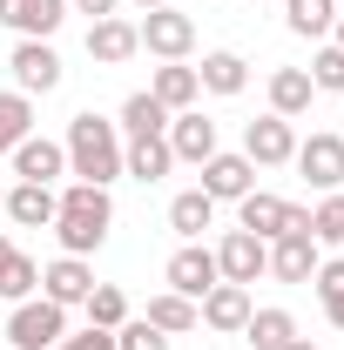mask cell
I'll use <instances>...</instances> for the list:
<instances>
[{
  "mask_svg": "<svg viewBox=\"0 0 344 350\" xmlns=\"http://www.w3.org/2000/svg\"><path fill=\"white\" fill-rule=\"evenodd\" d=\"M243 155H250L257 169H284V162L297 155V135H291V122H284V115H257V122L243 129Z\"/></svg>",
  "mask_w": 344,
  "mask_h": 350,
  "instance_id": "9c48e42d",
  "label": "cell"
},
{
  "mask_svg": "<svg viewBox=\"0 0 344 350\" xmlns=\"http://www.w3.org/2000/svg\"><path fill=\"white\" fill-rule=\"evenodd\" d=\"M243 337L257 350H284L297 337V323H291V310H250V323H243Z\"/></svg>",
  "mask_w": 344,
  "mask_h": 350,
  "instance_id": "f1b7e54d",
  "label": "cell"
},
{
  "mask_svg": "<svg viewBox=\"0 0 344 350\" xmlns=\"http://www.w3.org/2000/svg\"><path fill=\"white\" fill-rule=\"evenodd\" d=\"M115 129H129V142H135V135H162V129H169V108L142 88V94H129V101H122V122H115Z\"/></svg>",
  "mask_w": 344,
  "mask_h": 350,
  "instance_id": "83f0119b",
  "label": "cell"
},
{
  "mask_svg": "<svg viewBox=\"0 0 344 350\" xmlns=\"http://www.w3.org/2000/svg\"><path fill=\"white\" fill-rule=\"evenodd\" d=\"M82 310H88V323H95V330H122V323H129V297H122L115 283H95Z\"/></svg>",
  "mask_w": 344,
  "mask_h": 350,
  "instance_id": "4dcf8cb0",
  "label": "cell"
},
{
  "mask_svg": "<svg viewBox=\"0 0 344 350\" xmlns=\"http://www.w3.org/2000/svg\"><path fill=\"white\" fill-rule=\"evenodd\" d=\"M250 189H257V162L250 155H223L216 148L210 162H203V196L210 202H243Z\"/></svg>",
  "mask_w": 344,
  "mask_h": 350,
  "instance_id": "30bf717a",
  "label": "cell"
},
{
  "mask_svg": "<svg viewBox=\"0 0 344 350\" xmlns=\"http://www.w3.org/2000/svg\"><path fill=\"white\" fill-rule=\"evenodd\" d=\"M210 222H216V202L203 196V189H182V196L169 202V229L182 236V243H196V236H203Z\"/></svg>",
  "mask_w": 344,
  "mask_h": 350,
  "instance_id": "cb8c5ba5",
  "label": "cell"
},
{
  "mask_svg": "<svg viewBox=\"0 0 344 350\" xmlns=\"http://www.w3.org/2000/svg\"><path fill=\"white\" fill-rule=\"evenodd\" d=\"M250 290L243 283H216L210 297L196 304V323H210V330H223V337H243V323H250Z\"/></svg>",
  "mask_w": 344,
  "mask_h": 350,
  "instance_id": "7c38bea8",
  "label": "cell"
},
{
  "mask_svg": "<svg viewBox=\"0 0 344 350\" xmlns=\"http://www.w3.org/2000/svg\"><path fill=\"white\" fill-rule=\"evenodd\" d=\"M61 337H68V310L61 304H47V297L14 304V317H7V344L14 350H61Z\"/></svg>",
  "mask_w": 344,
  "mask_h": 350,
  "instance_id": "3957f363",
  "label": "cell"
},
{
  "mask_svg": "<svg viewBox=\"0 0 344 350\" xmlns=\"http://www.w3.org/2000/svg\"><path fill=\"white\" fill-rule=\"evenodd\" d=\"M331 21H338V0H284V27L304 34V41L331 34Z\"/></svg>",
  "mask_w": 344,
  "mask_h": 350,
  "instance_id": "484cf974",
  "label": "cell"
},
{
  "mask_svg": "<svg viewBox=\"0 0 344 350\" xmlns=\"http://www.w3.org/2000/svg\"><path fill=\"white\" fill-rule=\"evenodd\" d=\"M331 34H338V41H331V47H344V14H338V21H331Z\"/></svg>",
  "mask_w": 344,
  "mask_h": 350,
  "instance_id": "f35d334b",
  "label": "cell"
},
{
  "mask_svg": "<svg viewBox=\"0 0 344 350\" xmlns=\"http://www.w3.org/2000/svg\"><path fill=\"white\" fill-rule=\"evenodd\" d=\"M34 290H41V262H34V256H21V250H14V256L0 262V297H7V304H27Z\"/></svg>",
  "mask_w": 344,
  "mask_h": 350,
  "instance_id": "f546056e",
  "label": "cell"
},
{
  "mask_svg": "<svg viewBox=\"0 0 344 350\" xmlns=\"http://www.w3.org/2000/svg\"><path fill=\"white\" fill-rule=\"evenodd\" d=\"M304 75H310V88H331V94H344V47H317V61H310Z\"/></svg>",
  "mask_w": 344,
  "mask_h": 350,
  "instance_id": "d6a6232c",
  "label": "cell"
},
{
  "mask_svg": "<svg viewBox=\"0 0 344 350\" xmlns=\"http://www.w3.org/2000/svg\"><path fill=\"white\" fill-rule=\"evenodd\" d=\"M236 222H243L250 236H263V243H277V236H291V229L310 236V209L284 202V196H263V189H250V196L236 202Z\"/></svg>",
  "mask_w": 344,
  "mask_h": 350,
  "instance_id": "277c9868",
  "label": "cell"
},
{
  "mask_svg": "<svg viewBox=\"0 0 344 350\" xmlns=\"http://www.w3.org/2000/svg\"><path fill=\"white\" fill-rule=\"evenodd\" d=\"M250 7H257V0H250Z\"/></svg>",
  "mask_w": 344,
  "mask_h": 350,
  "instance_id": "ee69618b",
  "label": "cell"
},
{
  "mask_svg": "<svg viewBox=\"0 0 344 350\" xmlns=\"http://www.w3.org/2000/svg\"><path fill=\"white\" fill-rule=\"evenodd\" d=\"M216 269H223V283H257L263 269H270V243L263 236H250V229H230L223 243H216Z\"/></svg>",
  "mask_w": 344,
  "mask_h": 350,
  "instance_id": "8992f818",
  "label": "cell"
},
{
  "mask_svg": "<svg viewBox=\"0 0 344 350\" xmlns=\"http://www.w3.org/2000/svg\"><path fill=\"white\" fill-rule=\"evenodd\" d=\"M169 169H175V155H169L162 135H135L129 148H122V175H135V182H162Z\"/></svg>",
  "mask_w": 344,
  "mask_h": 350,
  "instance_id": "ffe728a7",
  "label": "cell"
},
{
  "mask_svg": "<svg viewBox=\"0 0 344 350\" xmlns=\"http://www.w3.org/2000/svg\"><path fill=\"white\" fill-rule=\"evenodd\" d=\"M14 175H21V182L54 189V175H68V148H61V142H47V135H27V142L14 148Z\"/></svg>",
  "mask_w": 344,
  "mask_h": 350,
  "instance_id": "ac0fdd59",
  "label": "cell"
},
{
  "mask_svg": "<svg viewBox=\"0 0 344 350\" xmlns=\"http://www.w3.org/2000/svg\"><path fill=\"white\" fill-rule=\"evenodd\" d=\"M310 290H317V304H331V297H344V256H338V262H317Z\"/></svg>",
  "mask_w": 344,
  "mask_h": 350,
  "instance_id": "e575fe53",
  "label": "cell"
},
{
  "mask_svg": "<svg viewBox=\"0 0 344 350\" xmlns=\"http://www.w3.org/2000/svg\"><path fill=\"white\" fill-rule=\"evenodd\" d=\"M61 350H115V330H95L88 323L82 337H61Z\"/></svg>",
  "mask_w": 344,
  "mask_h": 350,
  "instance_id": "d590c367",
  "label": "cell"
},
{
  "mask_svg": "<svg viewBox=\"0 0 344 350\" xmlns=\"http://www.w3.org/2000/svg\"><path fill=\"white\" fill-rule=\"evenodd\" d=\"M88 290H95V269H88L82 256H54L41 269V297H47V304H61V310L88 304Z\"/></svg>",
  "mask_w": 344,
  "mask_h": 350,
  "instance_id": "5bb4252c",
  "label": "cell"
},
{
  "mask_svg": "<svg viewBox=\"0 0 344 350\" xmlns=\"http://www.w3.org/2000/svg\"><path fill=\"white\" fill-rule=\"evenodd\" d=\"M61 148H68L75 182H101V189H108V182L122 175V129H115V122H101L95 108L68 122V142H61Z\"/></svg>",
  "mask_w": 344,
  "mask_h": 350,
  "instance_id": "7a4b0ae2",
  "label": "cell"
},
{
  "mask_svg": "<svg viewBox=\"0 0 344 350\" xmlns=\"http://www.w3.org/2000/svg\"><path fill=\"white\" fill-rule=\"evenodd\" d=\"M0 202H7V189H0Z\"/></svg>",
  "mask_w": 344,
  "mask_h": 350,
  "instance_id": "7bdbcfd3",
  "label": "cell"
},
{
  "mask_svg": "<svg viewBox=\"0 0 344 350\" xmlns=\"http://www.w3.org/2000/svg\"><path fill=\"white\" fill-rule=\"evenodd\" d=\"M310 236H317V243H344V189H331V196L310 209Z\"/></svg>",
  "mask_w": 344,
  "mask_h": 350,
  "instance_id": "1f68e13d",
  "label": "cell"
},
{
  "mask_svg": "<svg viewBox=\"0 0 344 350\" xmlns=\"http://www.w3.org/2000/svg\"><path fill=\"white\" fill-rule=\"evenodd\" d=\"M324 317H331V323L344 330V297H331V304H324Z\"/></svg>",
  "mask_w": 344,
  "mask_h": 350,
  "instance_id": "74e56055",
  "label": "cell"
},
{
  "mask_svg": "<svg viewBox=\"0 0 344 350\" xmlns=\"http://www.w3.org/2000/svg\"><path fill=\"white\" fill-rule=\"evenodd\" d=\"M75 7H82V14H95V21H108V14H115L122 0H75Z\"/></svg>",
  "mask_w": 344,
  "mask_h": 350,
  "instance_id": "8d00e7d4",
  "label": "cell"
},
{
  "mask_svg": "<svg viewBox=\"0 0 344 350\" xmlns=\"http://www.w3.org/2000/svg\"><path fill=\"white\" fill-rule=\"evenodd\" d=\"M0 21H7L21 41H47V34L68 21V0H0Z\"/></svg>",
  "mask_w": 344,
  "mask_h": 350,
  "instance_id": "9a60e30c",
  "label": "cell"
},
{
  "mask_svg": "<svg viewBox=\"0 0 344 350\" xmlns=\"http://www.w3.org/2000/svg\"><path fill=\"white\" fill-rule=\"evenodd\" d=\"M108 222H115V202H108V189H101V182H68V189H61V209H54L61 256H88V250H101Z\"/></svg>",
  "mask_w": 344,
  "mask_h": 350,
  "instance_id": "6da1fadb",
  "label": "cell"
},
{
  "mask_svg": "<svg viewBox=\"0 0 344 350\" xmlns=\"http://www.w3.org/2000/svg\"><path fill=\"white\" fill-rule=\"evenodd\" d=\"M135 34L149 54H162V61H182L189 47H196V21L182 14V7H149L142 21H135Z\"/></svg>",
  "mask_w": 344,
  "mask_h": 350,
  "instance_id": "5b68a950",
  "label": "cell"
},
{
  "mask_svg": "<svg viewBox=\"0 0 344 350\" xmlns=\"http://www.w3.org/2000/svg\"><path fill=\"white\" fill-rule=\"evenodd\" d=\"M149 94L169 108V115H182L196 94H203V81H196V68H182V61H169V68H156V81H149Z\"/></svg>",
  "mask_w": 344,
  "mask_h": 350,
  "instance_id": "603a6c76",
  "label": "cell"
},
{
  "mask_svg": "<svg viewBox=\"0 0 344 350\" xmlns=\"http://www.w3.org/2000/svg\"><path fill=\"white\" fill-rule=\"evenodd\" d=\"M216 283H223V269H216V250H203V243H182V250L169 256V290H175V297L203 304Z\"/></svg>",
  "mask_w": 344,
  "mask_h": 350,
  "instance_id": "52a82bcc",
  "label": "cell"
},
{
  "mask_svg": "<svg viewBox=\"0 0 344 350\" xmlns=\"http://www.w3.org/2000/svg\"><path fill=\"white\" fill-rule=\"evenodd\" d=\"M162 142H169L175 162H196V169H203V162L216 155V122H210V115H196V108H182V115H169Z\"/></svg>",
  "mask_w": 344,
  "mask_h": 350,
  "instance_id": "8fae6325",
  "label": "cell"
},
{
  "mask_svg": "<svg viewBox=\"0 0 344 350\" xmlns=\"http://www.w3.org/2000/svg\"><path fill=\"white\" fill-rule=\"evenodd\" d=\"M115 350H169V337H162L156 323H142V317H135V323L115 330Z\"/></svg>",
  "mask_w": 344,
  "mask_h": 350,
  "instance_id": "836d02e7",
  "label": "cell"
},
{
  "mask_svg": "<svg viewBox=\"0 0 344 350\" xmlns=\"http://www.w3.org/2000/svg\"><path fill=\"white\" fill-rule=\"evenodd\" d=\"M270 276H277V283H310V276H317V236H304V229L277 236V243H270Z\"/></svg>",
  "mask_w": 344,
  "mask_h": 350,
  "instance_id": "e0dca14e",
  "label": "cell"
},
{
  "mask_svg": "<svg viewBox=\"0 0 344 350\" xmlns=\"http://www.w3.org/2000/svg\"><path fill=\"white\" fill-rule=\"evenodd\" d=\"M142 323H156L162 337H182V330H196V304H189V297H175V290H162V297H149Z\"/></svg>",
  "mask_w": 344,
  "mask_h": 350,
  "instance_id": "d4e9b609",
  "label": "cell"
},
{
  "mask_svg": "<svg viewBox=\"0 0 344 350\" xmlns=\"http://www.w3.org/2000/svg\"><path fill=\"white\" fill-rule=\"evenodd\" d=\"M88 54H95L101 68H122V61H135V54H142V34H135V21H122V14L95 21V27H88Z\"/></svg>",
  "mask_w": 344,
  "mask_h": 350,
  "instance_id": "2e32d148",
  "label": "cell"
},
{
  "mask_svg": "<svg viewBox=\"0 0 344 350\" xmlns=\"http://www.w3.org/2000/svg\"><path fill=\"white\" fill-rule=\"evenodd\" d=\"M304 169V182L310 189H344V135H310V142H297V155H291Z\"/></svg>",
  "mask_w": 344,
  "mask_h": 350,
  "instance_id": "ba28073f",
  "label": "cell"
},
{
  "mask_svg": "<svg viewBox=\"0 0 344 350\" xmlns=\"http://www.w3.org/2000/svg\"><path fill=\"white\" fill-rule=\"evenodd\" d=\"M196 81L210 88V94H243V88H250V61H243V54H230V47H216V54H203Z\"/></svg>",
  "mask_w": 344,
  "mask_h": 350,
  "instance_id": "44dd1931",
  "label": "cell"
},
{
  "mask_svg": "<svg viewBox=\"0 0 344 350\" xmlns=\"http://www.w3.org/2000/svg\"><path fill=\"white\" fill-rule=\"evenodd\" d=\"M284 350H317V344H310V337H291V344H284Z\"/></svg>",
  "mask_w": 344,
  "mask_h": 350,
  "instance_id": "ab89813d",
  "label": "cell"
},
{
  "mask_svg": "<svg viewBox=\"0 0 344 350\" xmlns=\"http://www.w3.org/2000/svg\"><path fill=\"white\" fill-rule=\"evenodd\" d=\"M135 7H142V14H149V7H175V0H135Z\"/></svg>",
  "mask_w": 344,
  "mask_h": 350,
  "instance_id": "60d3db41",
  "label": "cell"
},
{
  "mask_svg": "<svg viewBox=\"0 0 344 350\" xmlns=\"http://www.w3.org/2000/svg\"><path fill=\"white\" fill-rule=\"evenodd\" d=\"M310 94H317V88H310V75H304V68H277V75H270V115L297 122L304 108H310Z\"/></svg>",
  "mask_w": 344,
  "mask_h": 350,
  "instance_id": "7402d4cb",
  "label": "cell"
},
{
  "mask_svg": "<svg viewBox=\"0 0 344 350\" xmlns=\"http://www.w3.org/2000/svg\"><path fill=\"white\" fill-rule=\"evenodd\" d=\"M0 209L21 222V229H47V222H54V209H61V196H54V189H41V182H14Z\"/></svg>",
  "mask_w": 344,
  "mask_h": 350,
  "instance_id": "d6986e66",
  "label": "cell"
},
{
  "mask_svg": "<svg viewBox=\"0 0 344 350\" xmlns=\"http://www.w3.org/2000/svg\"><path fill=\"white\" fill-rule=\"evenodd\" d=\"M27 135H34V101L14 88V94H0V155H14Z\"/></svg>",
  "mask_w": 344,
  "mask_h": 350,
  "instance_id": "4316f807",
  "label": "cell"
},
{
  "mask_svg": "<svg viewBox=\"0 0 344 350\" xmlns=\"http://www.w3.org/2000/svg\"><path fill=\"white\" fill-rule=\"evenodd\" d=\"M7 68H14L21 94H47V88H61V54H54L47 41H21L14 54H7Z\"/></svg>",
  "mask_w": 344,
  "mask_h": 350,
  "instance_id": "4fadbf2b",
  "label": "cell"
},
{
  "mask_svg": "<svg viewBox=\"0 0 344 350\" xmlns=\"http://www.w3.org/2000/svg\"><path fill=\"white\" fill-rule=\"evenodd\" d=\"M7 256H14V243H7V236H0V262H7Z\"/></svg>",
  "mask_w": 344,
  "mask_h": 350,
  "instance_id": "b9f144b4",
  "label": "cell"
}]
</instances>
